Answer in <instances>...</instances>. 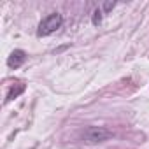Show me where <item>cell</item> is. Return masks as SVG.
<instances>
[{
	"label": "cell",
	"mask_w": 149,
	"mask_h": 149,
	"mask_svg": "<svg viewBox=\"0 0 149 149\" xmlns=\"http://www.w3.org/2000/svg\"><path fill=\"white\" fill-rule=\"evenodd\" d=\"M111 137H112V132L105 126H90L83 133V140L86 144H100L109 140Z\"/></svg>",
	"instance_id": "obj_1"
},
{
	"label": "cell",
	"mask_w": 149,
	"mask_h": 149,
	"mask_svg": "<svg viewBox=\"0 0 149 149\" xmlns=\"http://www.w3.org/2000/svg\"><path fill=\"white\" fill-rule=\"evenodd\" d=\"M61 23H63V18H61V14H58V13H53V14L46 16V18L40 21V25H39V30H37V35H39V37H47V35L54 33V32H56V30L61 26Z\"/></svg>",
	"instance_id": "obj_2"
},
{
	"label": "cell",
	"mask_w": 149,
	"mask_h": 149,
	"mask_svg": "<svg viewBox=\"0 0 149 149\" xmlns=\"http://www.w3.org/2000/svg\"><path fill=\"white\" fill-rule=\"evenodd\" d=\"M25 61H26V53H25L23 49H14V51L11 53V56L7 58V65H9L11 68H18V67H21Z\"/></svg>",
	"instance_id": "obj_3"
},
{
	"label": "cell",
	"mask_w": 149,
	"mask_h": 149,
	"mask_svg": "<svg viewBox=\"0 0 149 149\" xmlns=\"http://www.w3.org/2000/svg\"><path fill=\"white\" fill-rule=\"evenodd\" d=\"M23 90H25V86H23V84H21V86H19L18 90H13V91L9 93V97H7V100H13V98H16V97H18V95H19V93H21Z\"/></svg>",
	"instance_id": "obj_4"
},
{
	"label": "cell",
	"mask_w": 149,
	"mask_h": 149,
	"mask_svg": "<svg viewBox=\"0 0 149 149\" xmlns=\"http://www.w3.org/2000/svg\"><path fill=\"white\" fill-rule=\"evenodd\" d=\"M93 14H95V16H93V23H95V25H98V23H100V19H102V16H100V14H102V11H95Z\"/></svg>",
	"instance_id": "obj_5"
}]
</instances>
